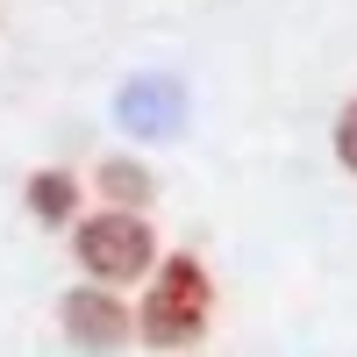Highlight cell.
Here are the masks:
<instances>
[{
	"mask_svg": "<svg viewBox=\"0 0 357 357\" xmlns=\"http://www.w3.org/2000/svg\"><path fill=\"white\" fill-rule=\"evenodd\" d=\"M215 321V279L193 250H172L158 272H151V293L136 307V336L143 350H193Z\"/></svg>",
	"mask_w": 357,
	"mask_h": 357,
	"instance_id": "obj_1",
	"label": "cell"
},
{
	"mask_svg": "<svg viewBox=\"0 0 357 357\" xmlns=\"http://www.w3.org/2000/svg\"><path fill=\"white\" fill-rule=\"evenodd\" d=\"M72 250H79V272L93 286H129L143 272H158V236L143 215H122V207H100V215H79L72 222Z\"/></svg>",
	"mask_w": 357,
	"mask_h": 357,
	"instance_id": "obj_2",
	"label": "cell"
},
{
	"mask_svg": "<svg viewBox=\"0 0 357 357\" xmlns=\"http://www.w3.org/2000/svg\"><path fill=\"white\" fill-rule=\"evenodd\" d=\"M114 122H122L129 136L143 143H165L186 129V86H178L172 72H136L114 86Z\"/></svg>",
	"mask_w": 357,
	"mask_h": 357,
	"instance_id": "obj_3",
	"label": "cell"
},
{
	"mask_svg": "<svg viewBox=\"0 0 357 357\" xmlns=\"http://www.w3.org/2000/svg\"><path fill=\"white\" fill-rule=\"evenodd\" d=\"M57 321H65V336L86 350V357H107L136 336V314L114 301L107 286H72L65 301H57Z\"/></svg>",
	"mask_w": 357,
	"mask_h": 357,
	"instance_id": "obj_4",
	"label": "cell"
},
{
	"mask_svg": "<svg viewBox=\"0 0 357 357\" xmlns=\"http://www.w3.org/2000/svg\"><path fill=\"white\" fill-rule=\"evenodd\" d=\"M22 207H29V222H36V229H65V222H79V172H65V165H36V172H29V186H22Z\"/></svg>",
	"mask_w": 357,
	"mask_h": 357,
	"instance_id": "obj_5",
	"label": "cell"
},
{
	"mask_svg": "<svg viewBox=\"0 0 357 357\" xmlns=\"http://www.w3.org/2000/svg\"><path fill=\"white\" fill-rule=\"evenodd\" d=\"M93 186H100V200H107V207H122V215H143V207H151V193H158V178L143 172L136 158H107V165L93 172Z\"/></svg>",
	"mask_w": 357,
	"mask_h": 357,
	"instance_id": "obj_6",
	"label": "cell"
},
{
	"mask_svg": "<svg viewBox=\"0 0 357 357\" xmlns=\"http://www.w3.org/2000/svg\"><path fill=\"white\" fill-rule=\"evenodd\" d=\"M336 158H343V172H357V100H343V114H336Z\"/></svg>",
	"mask_w": 357,
	"mask_h": 357,
	"instance_id": "obj_7",
	"label": "cell"
}]
</instances>
